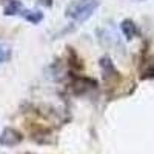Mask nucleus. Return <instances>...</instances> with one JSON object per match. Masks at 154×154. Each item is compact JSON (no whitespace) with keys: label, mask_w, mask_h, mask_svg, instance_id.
Instances as JSON below:
<instances>
[{"label":"nucleus","mask_w":154,"mask_h":154,"mask_svg":"<svg viewBox=\"0 0 154 154\" xmlns=\"http://www.w3.org/2000/svg\"><path fill=\"white\" fill-rule=\"evenodd\" d=\"M99 6V0H72L65 8V16L77 23H85L96 14Z\"/></svg>","instance_id":"1"},{"label":"nucleus","mask_w":154,"mask_h":154,"mask_svg":"<svg viewBox=\"0 0 154 154\" xmlns=\"http://www.w3.org/2000/svg\"><path fill=\"white\" fill-rule=\"evenodd\" d=\"M3 5V14L5 16H14V17H22L32 25H38L43 20V12L37 9H28L20 0H2Z\"/></svg>","instance_id":"2"},{"label":"nucleus","mask_w":154,"mask_h":154,"mask_svg":"<svg viewBox=\"0 0 154 154\" xmlns=\"http://www.w3.org/2000/svg\"><path fill=\"white\" fill-rule=\"evenodd\" d=\"M23 140L22 133H19L14 128H5V130L0 133V145L6 146V148H14L17 146Z\"/></svg>","instance_id":"3"},{"label":"nucleus","mask_w":154,"mask_h":154,"mask_svg":"<svg viewBox=\"0 0 154 154\" xmlns=\"http://www.w3.org/2000/svg\"><path fill=\"white\" fill-rule=\"evenodd\" d=\"M120 31H122V34L125 35L126 40H133L134 37L139 35V28H137V25H136L131 19L122 20V23H120Z\"/></svg>","instance_id":"4"},{"label":"nucleus","mask_w":154,"mask_h":154,"mask_svg":"<svg viewBox=\"0 0 154 154\" xmlns=\"http://www.w3.org/2000/svg\"><path fill=\"white\" fill-rule=\"evenodd\" d=\"M100 66H102V72H103L105 80H109L111 77H119V71L114 68L109 57H102L100 59Z\"/></svg>","instance_id":"5"},{"label":"nucleus","mask_w":154,"mask_h":154,"mask_svg":"<svg viewBox=\"0 0 154 154\" xmlns=\"http://www.w3.org/2000/svg\"><path fill=\"white\" fill-rule=\"evenodd\" d=\"M11 54H12L11 46L6 45V43H0V65H3V63L9 62Z\"/></svg>","instance_id":"6"}]
</instances>
